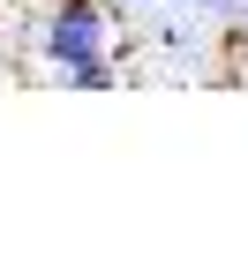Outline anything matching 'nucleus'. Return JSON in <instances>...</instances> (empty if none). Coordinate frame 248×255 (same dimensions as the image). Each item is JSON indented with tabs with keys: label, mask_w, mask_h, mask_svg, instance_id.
<instances>
[{
	"label": "nucleus",
	"mask_w": 248,
	"mask_h": 255,
	"mask_svg": "<svg viewBox=\"0 0 248 255\" xmlns=\"http://www.w3.org/2000/svg\"><path fill=\"white\" fill-rule=\"evenodd\" d=\"M120 23H128L120 0H60V8L38 23V60L45 68H68V60L120 53Z\"/></svg>",
	"instance_id": "f257e3e1"
},
{
	"label": "nucleus",
	"mask_w": 248,
	"mask_h": 255,
	"mask_svg": "<svg viewBox=\"0 0 248 255\" xmlns=\"http://www.w3.org/2000/svg\"><path fill=\"white\" fill-rule=\"evenodd\" d=\"M120 53H98V60H68V68H45L53 90H120Z\"/></svg>",
	"instance_id": "f03ea898"
},
{
	"label": "nucleus",
	"mask_w": 248,
	"mask_h": 255,
	"mask_svg": "<svg viewBox=\"0 0 248 255\" xmlns=\"http://www.w3.org/2000/svg\"><path fill=\"white\" fill-rule=\"evenodd\" d=\"M158 8H188V0H158Z\"/></svg>",
	"instance_id": "7ed1b4c3"
}]
</instances>
